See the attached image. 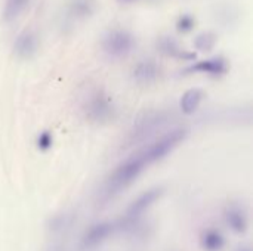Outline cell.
<instances>
[{"mask_svg":"<svg viewBox=\"0 0 253 251\" xmlns=\"http://www.w3.org/2000/svg\"><path fill=\"white\" fill-rule=\"evenodd\" d=\"M25 4H27V0H6L4 12H3L4 18L9 19V21L13 19L15 16H18L22 12Z\"/></svg>","mask_w":253,"mask_h":251,"instance_id":"cell-16","label":"cell"},{"mask_svg":"<svg viewBox=\"0 0 253 251\" xmlns=\"http://www.w3.org/2000/svg\"><path fill=\"white\" fill-rule=\"evenodd\" d=\"M236 251H252V247H251V246H243V247L237 249Z\"/></svg>","mask_w":253,"mask_h":251,"instance_id":"cell-19","label":"cell"},{"mask_svg":"<svg viewBox=\"0 0 253 251\" xmlns=\"http://www.w3.org/2000/svg\"><path fill=\"white\" fill-rule=\"evenodd\" d=\"M123 1H132V0H123Z\"/></svg>","mask_w":253,"mask_h":251,"instance_id":"cell-21","label":"cell"},{"mask_svg":"<svg viewBox=\"0 0 253 251\" xmlns=\"http://www.w3.org/2000/svg\"><path fill=\"white\" fill-rule=\"evenodd\" d=\"M102 50L111 59L126 58L135 47L133 36L122 28H114L105 33L102 37Z\"/></svg>","mask_w":253,"mask_h":251,"instance_id":"cell-4","label":"cell"},{"mask_svg":"<svg viewBox=\"0 0 253 251\" xmlns=\"http://www.w3.org/2000/svg\"><path fill=\"white\" fill-rule=\"evenodd\" d=\"M216 43V36L211 31H206V33H202L196 37L194 40V44L199 50H203V52H208L211 50Z\"/></svg>","mask_w":253,"mask_h":251,"instance_id":"cell-15","label":"cell"},{"mask_svg":"<svg viewBox=\"0 0 253 251\" xmlns=\"http://www.w3.org/2000/svg\"><path fill=\"white\" fill-rule=\"evenodd\" d=\"M52 142H53V139H52V135L49 132H43L37 138V146L43 151L49 149L52 146Z\"/></svg>","mask_w":253,"mask_h":251,"instance_id":"cell-18","label":"cell"},{"mask_svg":"<svg viewBox=\"0 0 253 251\" xmlns=\"http://www.w3.org/2000/svg\"><path fill=\"white\" fill-rule=\"evenodd\" d=\"M205 99V92L200 87H191L185 90L179 99V109L185 115H193L202 105Z\"/></svg>","mask_w":253,"mask_h":251,"instance_id":"cell-12","label":"cell"},{"mask_svg":"<svg viewBox=\"0 0 253 251\" xmlns=\"http://www.w3.org/2000/svg\"><path fill=\"white\" fill-rule=\"evenodd\" d=\"M95 7L93 0H71L70 1V12L73 16L86 18L92 13Z\"/></svg>","mask_w":253,"mask_h":251,"instance_id":"cell-14","label":"cell"},{"mask_svg":"<svg viewBox=\"0 0 253 251\" xmlns=\"http://www.w3.org/2000/svg\"><path fill=\"white\" fill-rule=\"evenodd\" d=\"M116 229H117V226L108 220H101V222L92 223L80 235L77 249H79V251L98 250L113 237Z\"/></svg>","mask_w":253,"mask_h":251,"instance_id":"cell-5","label":"cell"},{"mask_svg":"<svg viewBox=\"0 0 253 251\" xmlns=\"http://www.w3.org/2000/svg\"><path fill=\"white\" fill-rule=\"evenodd\" d=\"M173 151L172 142L166 136H156L150 142L138 146L130 155L123 158L105 178L99 200L107 204L127 191L151 166L168 158Z\"/></svg>","mask_w":253,"mask_h":251,"instance_id":"cell-1","label":"cell"},{"mask_svg":"<svg viewBox=\"0 0 253 251\" xmlns=\"http://www.w3.org/2000/svg\"><path fill=\"white\" fill-rule=\"evenodd\" d=\"M224 223L236 235H245L251 228L249 210L245 204L231 203L224 210Z\"/></svg>","mask_w":253,"mask_h":251,"instance_id":"cell-7","label":"cell"},{"mask_svg":"<svg viewBox=\"0 0 253 251\" xmlns=\"http://www.w3.org/2000/svg\"><path fill=\"white\" fill-rule=\"evenodd\" d=\"M160 77V67L153 59H141L132 68V78L141 86L153 84Z\"/></svg>","mask_w":253,"mask_h":251,"instance_id":"cell-8","label":"cell"},{"mask_svg":"<svg viewBox=\"0 0 253 251\" xmlns=\"http://www.w3.org/2000/svg\"><path fill=\"white\" fill-rule=\"evenodd\" d=\"M163 188L160 186H154L150 188L147 191H144L142 194H139L126 209V212L123 213V217L120 220V228L126 229V231H132L133 228H136L141 220L144 219V216L162 200L163 197Z\"/></svg>","mask_w":253,"mask_h":251,"instance_id":"cell-3","label":"cell"},{"mask_svg":"<svg viewBox=\"0 0 253 251\" xmlns=\"http://www.w3.org/2000/svg\"><path fill=\"white\" fill-rule=\"evenodd\" d=\"M199 244L203 251H222L227 246V240L219 229L208 228L200 234Z\"/></svg>","mask_w":253,"mask_h":251,"instance_id":"cell-11","label":"cell"},{"mask_svg":"<svg viewBox=\"0 0 253 251\" xmlns=\"http://www.w3.org/2000/svg\"><path fill=\"white\" fill-rule=\"evenodd\" d=\"M157 47H159V50H160L163 55H166V56L182 58V59H193V58H194L193 53H185V52L179 47L178 41H176L175 38L169 37V36L162 37V38L159 40V43H157Z\"/></svg>","mask_w":253,"mask_h":251,"instance_id":"cell-13","label":"cell"},{"mask_svg":"<svg viewBox=\"0 0 253 251\" xmlns=\"http://www.w3.org/2000/svg\"><path fill=\"white\" fill-rule=\"evenodd\" d=\"M170 115L166 111H147L142 112L133 120L132 127L127 130V135L125 136L123 141V148H135L141 146L156 136L162 133V130L166 129L169 124Z\"/></svg>","mask_w":253,"mask_h":251,"instance_id":"cell-2","label":"cell"},{"mask_svg":"<svg viewBox=\"0 0 253 251\" xmlns=\"http://www.w3.org/2000/svg\"><path fill=\"white\" fill-rule=\"evenodd\" d=\"M49 251H65L62 247H53V249H50Z\"/></svg>","mask_w":253,"mask_h":251,"instance_id":"cell-20","label":"cell"},{"mask_svg":"<svg viewBox=\"0 0 253 251\" xmlns=\"http://www.w3.org/2000/svg\"><path fill=\"white\" fill-rule=\"evenodd\" d=\"M84 111L86 118L96 124H104L114 118V105L111 99L102 92H96L95 95H92L84 107Z\"/></svg>","mask_w":253,"mask_h":251,"instance_id":"cell-6","label":"cell"},{"mask_svg":"<svg viewBox=\"0 0 253 251\" xmlns=\"http://www.w3.org/2000/svg\"><path fill=\"white\" fill-rule=\"evenodd\" d=\"M228 64L224 58H209L205 61H200L197 64H193L185 70V72L193 74H206L211 77H221L227 72Z\"/></svg>","mask_w":253,"mask_h":251,"instance_id":"cell-10","label":"cell"},{"mask_svg":"<svg viewBox=\"0 0 253 251\" xmlns=\"http://www.w3.org/2000/svg\"><path fill=\"white\" fill-rule=\"evenodd\" d=\"M194 27V19L190 15H182L178 22H176V28L182 33H188L191 31V28Z\"/></svg>","mask_w":253,"mask_h":251,"instance_id":"cell-17","label":"cell"},{"mask_svg":"<svg viewBox=\"0 0 253 251\" xmlns=\"http://www.w3.org/2000/svg\"><path fill=\"white\" fill-rule=\"evenodd\" d=\"M37 47H39L37 36L33 31H30V30H24L15 38L13 53L18 58H21V59H30V58H33L36 55Z\"/></svg>","mask_w":253,"mask_h":251,"instance_id":"cell-9","label":"cell"}]
</instances>
